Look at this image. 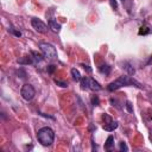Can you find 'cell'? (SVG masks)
Listing matches in <instances>:
<instances>
[{"label": "cell", "mask_w": 152, "mask_h": 152, "mask_svg": "<svg viewBox=\"0 0 152 152\" xmlns=\"http://www.w3.org/2000/svg\"><path fill=\"white\" fill-rule=\"evenodd\" d=\"M110 5H112V7H114V8H116V7H118V4H116V1H115V0H110Z\"/></svg>", "instance_id": "obj_25"}, {"label": "cell", "mask_w": 152, "mask_h": 152, "mask_svg": "<svg viewBox=\"0 0 152 152\" xmlns=\"http://www.w3.org/2000/svg\"><path fill=\"white\" fill-rule=\"evenodd\" d=\"M80 82H81V88L82 89H89L88 88V77H82Z\"/></svg>", "instance_id": "obj_16"}, {"label": "cell", "mask_w": 152, "mask_h": 152, "mask_svg": "<svg viewBox=\"0 0 152 152\" xmlns=\"http://www.w3.org/2000/svg\"><path fill=\"white\" fill-rule=\"evenodd\" d=\"M81 65L83 66L84 70H87V72H91V68H90L89 65H86V64H81Z\"/></svg>", "instance_id": "obj_23"}, {"label": "cell", "mask_w": 152, "mask_h": 152, "mask_svg": "<svg viewBox=\"0 0 152 152\" xmlns=\"http://www.w3.org/2000/svg\"><path fill=\"white\" fill-rule=\"evenodd\" d=\"M8 31H11V32H12V33H13L14 36H17V37H20V36H21L20 31H17V30H15L14 27H12V26H11V27L8 28Z\"/></svg>", "instance_id": "obj_19"}, {"label": "cell", "mask_w": 152, "mask_h": 152, "mask_svg": "<svg viewBox=\"0 0 152 152\" xmlns=\"http://www.w3.org/2000/svg\"><path fill=\"white\" fill-rule=\"evenodd\" d=\"M31 25H32V27H33L37 32H39V33H45V32L48 31L46 24L43 23V21H42L40 19H38V18H32V19H31Z\"/></svg>", "instance_id": "obj_5"}, {"label": "cell", "mask_w": 152, "mask_h": 152, "mask_svg": "<svg viewBox=\"0 0 152 152\" xmlns=\"http://www.w3.org/2000/svg\"><path fill=\"white\" fill-rule=\"evenodd\" d=\"M102 120L104 121V124H107V122H110L112 121V118L109 115H107V114H103L102 115Z\"/></svg>", "instance_id": "obj_20"}, {"label": "cell", "mask_w": 152, "mask_h": 152, "mask_svg": "<svg viewBox=\"0 0 152 152\" xmlns=\"http://www.w3.org/2000/svg\"><path fill=\"white\" fill-rule=\"evenodd\" d=\"M71 76H72V78H74L75 81H77V82L81 81V78H82L80 71H78L76 68H72V69H71Z\"/></svg>", "instance_id": "obj_11"}, {"label": "cell", "mask_w": 152, "mask_h": 152, "mask_svg": "<svg viewBox=\"0 0 152 152\" xmlns=\"http://www.w3.org/2000/svg\"><path fill=\"white\" fill-rule=\"evenodd\" d=\"M119 148H120V151H125V152H126V151H128V147H127L126 142H124V141H122V142H120V147H119Z\"/></svg>", "instance_id": "obj_21"}, {"label": "cell", "mask_w": 152, "mask_h": 152, "mask_svg": "<svg viewBox=\"0 0 152 152\" xmlns=\"http://www.w3.org/2000/svg\"><path fill=\"white\" fill-rule=\"evenodd\" d=\"M39 49H40L42 53L44 55V57H46L48 59H55L57 57V50L55 49L53 45H51L49 43H40Z\"/></svg>", "instance_id": "obj_3"}, {"label": "cell", "mask_w": 152, "mask_h": 152, "mask_svg": "<svg viewBox=\"0 0 152 152\" xmlns=\"http://www.w3.org/2000/svg\"><path fill=\"white\" fill-rule=\"evenodd\" d=\"M118 126H119V124H118L116 121H113V120H112L110 122H107V124L103 125V129H106V131H108V132H112V131L116 129Z\"/></svg>", "instance_id": "obj_8"}, {"label": "cell", "mask_w": 152, "mask_h": 152, "mask_svg": "<svg viewBox=\"0 0 152 152\" xmlns=\"http://www.w3.org/2000/svg\"><path fill=\"white\" fill-rule=\"evenodd\" d=\"M121 2H122V5H124V7H125L128 12H131L132 6H133V0H121Z\"/></svg>", "instance_id": "obj_14"}, {"label": "cell", "mask_w": 152, "mask_h": 152, "mask_svg": "<svg viewBox=\"0 0 152 152\" xmlns=\"http://www.w3.org/2000/svg\"><path fill=\"white\" fill-rule=\"evenodd\" d=\"M31 55L33 56V57H32V61H33V63H34V64H36V63H40V62L43 61V57H42L39 53H37V52L32 51V52H31Z\"/></svg>", "instance_id": "obj_12"}, {"label": "cell", "mask_w": 152, "mask_h": 152, "mask_svg": "<svg viewBox=\"0 0 152 152\" xmlns=\"http://www.w3.org/2000/svg\"><path fill=\"white\" fill-rule=\"evenodd\" d=\"M129 86L137 87V88H139V89L142 88L141 84H140L138 81H135L133 77H131V76H128V75H122V76L118 77L115 81L110 82V83L108 84L107 89H108L109 91H114V90H118V89L121 88V87H129Z\"/></svg>", "instance_id": "obj_1"}, {"label": "cell", "mask_w": 152, "mask_h": 152, "mask_svg": "<svg viewBox=\"0 0 152 152\" xmlns=\"http://www.w3.org/2000/svg\"><path fill=\"white\" fill-rule=\"evenodd\" d=\"M125 106H126V108H127V110H128L129 113H133V107H132V103H131L129 101H127Z\"/></svg>", "instance_id": "obj_22"}, {"label": "cell", "mask_w": 152, "mask_h": 152, "mask_svg": "<svg viewBox=\"0 0 152 152\" xmlns=\"http://www.w3.org/2000/svg\"><path fill=\"white\" fill-rule=\"evenodd\" d=\"M48 25H49V27L51 28V31H53V32H56V33H58V32L61 31V24L57 23L55 19H49Z\"/></svg>", "instance_id": "obj_6"}, {"label": "cell", "mask_w": 152, "mask_h": 152, "mask_svg": "<svg viewBox=\"0 0 152 152\" xmlns=\"http://www.w3.org/2000/svg\"><path fill=\"white\" fill-rule=\"evenodd\" d=\"M37 139L43 146H50L55 140V133L50 127H42L37 133Z\"/></svg>", "instance_id": "obj_2"}, {"label": "cell", "mask_w": 152, "mask_h": 152, "mask_svg": "<svg viewBox=\"0 0 152 152\" xmlns=\"http://www.w3.org/2000/svg\"><path fill=\"white\" fill-rule=\"evenodd\" d=\"M18 63H19V64H32L33 61H32V57H30V56H25L24 58L18 59Z\"/></svg>", "instance_id": "obj_13"}, {"label": "cell", "mask_w": 152, "mask_h": 152, "mask_svg": "<svg viewBox=\"0 0 152 152\" xmlns=\"http://www.w3.org/2000/svg\"><path fill=\"white\" fill-rule=\"evenodd\" d=\"M55 83H56L57 86H59V87H62V88H65V87H68V83H66V82H64V81H59V80H55Z\"/></svg>", "instance_id": "obj_17"}, {"label": "cell", "mask_w": 152, "mask_h": 152, "mask_svg": "<svg viewBox=\"0 0 152 152\" xmlns=\"http://www.w3.org/2000/svg\"><path fill=\"white\" fill-rule=\"evenodd\" d=\"M55 69H56L55 65H49V66H48V71H49V72H52Z\"/></svg>", "instance_id": "obj_24"}, {"label": "cell", "mask_w": 152, "mask_h": 152, "mask_svg": "<svg viewBox=\"0 0 152 152\" xmlns=\"http://www.w3.org/2000/svg\"><path fill=\"white\" fill-rule=\"evenodd\" d=\"M91 103H93V106H99V103H100V100H99L97 95H94V96L91 97Z\"/></svg>", "instance_id": "obj_18"}, {"label": "cell", "mask_w": 152, "mask_h": 152, "mask_svg": "<svg viewBox=\"0 0 152 152\" xmlns=\"http://www.w3.org/2000/svg\"><path fill=\"white\" fill-rule=\"evenodd\" d=\"M126 71H127V74L128 75H134V72H135V70H134V68L131 65V63H128V62H124V66H122Z\"/></svg>", "instance_id": "obj_10"}, {"label": "cell", "mask_w": 152, "mask_h": 152, "mask_svg": "<svg viewBox=\"0 0 152 152\" xmlns=\"http://www.w3.org/2000/svg\"><path fill=\"white\" fill-rule=\"evenodd\" d=\"M150 139H151V140H152V129H151V131H150Z\"/></svg>", "instance_id": "obj_26"}, {"label": "cell", "mask_w": 152, "mask_h": 152, "mask_svg": "<svg viewBox=\"0 0 152 152\" xmlns=\"http://www.w3.org/2000/svg\"><path fill=\"white\" fill-rule=\"evenodd\" d=\"M99 70H100L102 74H104V75H109V74H110V66L107 65V64L101 65V66L99 68Z\"/></svg>", "instance_id": "obj_15"}, {"label": "cell", "mask_w": 152, "mask_h": 152, "mask_svg": "<svg viewBox=\"0 0 152 152\" xmlns=\"http://www.w3.org/2000/svg\"><path fill=\"white\" fill-rule=\"evenodd\" d=\"M20 94H21V96H23L24 100L30 101V100H32V99L34 97V95H36V90H34L33 86L26 83V84H24V86L21 87Z\"/></svg>", "instance_id": "obj_4"}, {"label": "cell", "mask_w": 152, "mask_h": 152, "mask_svg": "<svg viewBox=\"0 0 152 152\" xmlns=\"http://www.w3.org/2000/svg\"><path fill=\"white\" fill-rule=\"evenodd\" d=\"M88 88L93 89V90H101V86L97 81H95L94 78L88 77Z\"/></svg>", "instance_id": "obj_7"}, {"label": "cell", "mask_w": 152, "mask_h": 152, "mask_svg": "<svg viewBox=\"0 0 152 152\" xmlns=\"http://www.w3.org/2000/svg\"><path fill=\"white\" fill-rule=\"evenodd\" d=\"M113 146H114V138H113V135H109V137L107 138V140H106L104 148H106L107 151H110V150L113 148Z\"/></svg>", "instance_id": "obj_9"}]
</instances>
